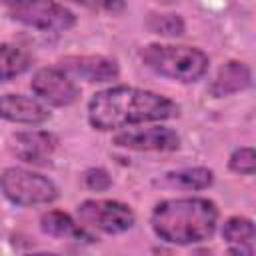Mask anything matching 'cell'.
<instances>
[{
	"instance_id": "obj_1",
	"label": "cell",
	"mask_w": 256,
	"mask_h": 256,
	"mask_svg": "<svg viewBox=\"0 0 256 256\" xmlns=\"http://www.w3.org/2000/svg\"><path fill=\"white\" fill-rule=\"evenodd\" d=\"M180 106L152 90L136 86H110L88 100V124L100 132H112L126 126L164 122L176 118Z\"/></svg>"
},
{
	"instance_id": "obj_2",
	"label": "cell",
	"mask_w": 256,
	"mask_h": 256,
	"mask_svg": "<svg viewBox=\"0 0 256 256\" xmlns=\"http://www.w3.org/2000/svg\"><path fill=\"white\" fill-rule=\"evenodd\" d=\"M218 206L202 196L160 200L150 214V226L156 238L174 246L206 242L218 226Z\"/></svg>"
},
{
	"instance_id": "obj_3",
	"label": "cell",
	"mask_w": 256,
	"mask_h": 256,
	"mask_svg": "<svg viewBox=\"0 0 256 256\" xmlns=\"http://www.w3.org/2000/svg\"><path fill=\"white\" fill-rule=\"evenodd\" d=\"M140 58L154 74L180 84L202 80L210 68V58L204 50L182 44H148Z\"/></svg>"
},
{
	"instance_id": "obj_4",
	"label": "cell",
	"mask_w": 256,
	"mask_h": 256,
	"mask_svg": "<svg viewBox=\"0 0 256 256\" xmlns=\"http://www.w3.org/2000/svg\"><path fill=\"white\" fill-rule=\"evenodd\" d=\"M0 192L10 204L20 208L46 206L58 198V188L48 176L20 166H8L0 172Z\"/></svg>"
},
{
	"instance_id": "obj_5",
	"label": "cell",
	"mask_w": 256,
	"mask_h": 256,
	"mask_svg": "<svg viewBox=\"0 0 256 256\" xmlns=\"http://www.w3.org/2000/svg\"><path fill=\"white\" fill-rule=\"evenodd\" d=\"M4 14L40 32H66L76 26V16L54 0H0Z\"/></svg>"
},
{
	"instance_id": "obj_6",
	"label": "cell",
	"mask_w": 256,
	"mask_h": 256,
	"mask_svg": "<svg viewBox=\"0 0 256 256\" xmlns=\"http://www.w3.org/2000/svg\"><path fill=\"white\" fill-rule=\"evenodd\" d=\"M76 220L88 230H98L102 234H124L136 224L134 210L118 200L90 198L76 206Z\"/></svg>"
},
{
	"instance_id": "obj_7",
	"label": "cell",
	"mask_w": 256,
	"mask_h": 256,
	"mask_svg": "<svg viewBox=\"0 0 256 256\" xmlns=\"http://www.w3.org/2000/svg\"><path fill=\"white\" fill-rule=\"evenodd\" d=\"M30 88L40 102L54 108L72 106L80 98V88L76 86L74 78H70L58 66L38 68L30 80Z\"/></svg>"
},
{
	"instance_id": "obj_8",
	"label": "cell",
	"mask_w": 256,
	"mask_h": 256,
	"mask_svg": "<svg viewBox=\"0 0 256 256\" xmlns=\"http://www.w3.org/2000/svg\"><path fill=\"white\" fill-rule=\"evenodd\" d=\"M112 142L118 148L136 152H174L180 148V136L176 130L162 124L122 130L114 136Z\"/></svg>"
},
{
	"instance_id": "obj_9",
	"label": "cell",
	"mask_w": 256,
	"mask_h": 256,
	"mask_svg": "<svg viewBox=\"0 0 256 256\" xmlns=\"http://www.w3.org/2000/svg\"><path fill=\"white\" fill-rule=\"evenodd\" d=\"M58 68H62L70 78L84 80L90 84H104L112 82L120 76V66L114 58L100 56V54H82V56H64L58 62Z\"/></svg>"
},
{
	"instance_id": "obj_10",
	"label": "cell",
	"mask_w": 256,
	"mask_h": 256,
	"mask_svg": "<svg viewBox=\"0 0 256 256\" xmlns=\"http://www.w3.org/2000/svg\"><path fill=\"white\" fill-rule=\"evenodd\" d=\"M0 118L12 124L40 126L50 120V112L38 98L24 94H0Z\"/></svg>"
},
{
	"instance_id": "obj_11",
	"label": "cell",
	"mask_w": 256,
	"mask_h": 256,
	"mask_svg": "<svg viewBox=\"0 0 256 256\" xmlns=\"http://www.w3.org/2000/svg\"><path fill=\"white\" fill-rule=\"evenodd\" d=\"M14 148L20 160L28 164L46 166L50 164V156L58 146V138L48 130H30L14 134Z\"/></svg>"
},
{
	"instance_id": "obj_12",
	"label": "cell",
	"mask_w": 256,
	"mask_h": 256,
	"mask_svg": "<svg viewBox=\"0 0 256 256\" xmlns=\"http://www.w3.org/2000/svg\"><path fill=\"white\" fill-rule=\"evenodd\" d=\"M250 86H252L250 66L246 62H240V60H228L214 74L212 82L208 84V92L214 98H224V96L244 92Z\"/></svg>"
},
{
	"instance_id": "obj_13",
	"label": "cell",
	"mask_w": 256,
	"mask_h": 256,
	"mask_svg": "<svg viewBox=\"0 0 256 256\" xmlns=\"http://www.w3.org/2000/svg\"><path fill=\"white\" fill-rule=\"evenodd\" d=\"M214 184V172L206 166H194V168H182L162 174L154 180V186L170 188V190H184V192H198L206 190Z\"/></svg>"
},
{
	"instance_id": "obj_14",
	"label": "cell",
	"mask_w": 256,
	"mask_h": 256,
	"mask_svg": "<svg viewBox=\"0 0 256 256\" xmlns=\"http://www.w3.org/2000/svg\"><path fill=\"white\" fill-rule=\"evenodd\" d=\"M222 240L230 246V254L252 256L254 254V222L246 216H230L222 224Z\"/></svg>"
},
{
	"instance_id": "obj_15",
	"label": "cell",
	"mask_w": 256,
	"mask_h": 256,
	"mask_svg": "<svg viewBox=\"0 0 256 256\" xmlns=\"http://www.w3.org/2000/svg\"><path fill=\"white\" fill-rule=\"evenodd\" d=\"M40 230L52 238H68V240H94L88 234V228L78 224L70 214L62 210H48L40 216Z\"/></svg>"
},
{
	"instance_id": "obj_16",
	"label": "cell",
	"mask_w": 256,
	"mask_h": 256,
	"mask_svg": "<svg viewBox=\"0 0 256 256\" xmlns=\"http://www.w3.org/2000/svg\"><path fill=\"white\" fill-rule=\"evenodd\" d=\"M32 66L30 54L16 44L2 42L0 44V82H10L24 72H28Z\"/></svg>"
},
{
	"instance_id": "obj_17",
	"label": "cell",
	"mask_w": 256,
	"mask_h": 256,
	"mask_svg": "<svg viewBox=\"0 0 256 256\" xmlns=\"http://www.w3.org/2000/svg\"><path fill=\"white\" fill-rule=\"evenodd\" d=\"M146 28L152 34H158L164 38H178L186 32L184 18L180 14H172V12H152L146 18Z\"/></svg>"
},
{
	"instance_id": "obj_18",
	"label": "cell",
	"mask_w": 256,
	"mask_h": 256,
	"mask_svg": "<svg viewBox=\"0 0 256 256\" xmlns=\"http://www.w3.org/2000/svg\"><path fill=\"white\" fill-rule=\"evenodd\" d=\"M228 168L240 176H252L256 172V156L252 146H240L228 156Z\"/></svg>"
},
{
	"instance_id": "obj_19",
	"label": "cell",
	"mask_w": 256,
	"mask_h": 256,
	"mask_svg": "<svg viewBox=\"0 0 256 256\" xmlns=\"http://www.w3.org/2000/svg\"><path fill=\"white\" fill-rule=\"evenodd\" d=\"M84 184L94 192H106L112 186V178L104 168H88L84 172Z\"/></svg>"
},
{
	"instance_id": "obj_20",
	"label": "cell",
	"mask_w": 256,
	"mask_h": 256,
	"mask_svg": "<svg viewBox=\"0 0 256 256\" xmlns=\"http://www.w3.org/2000/svg\"><path fill=\"white\" fill-rule=\"evenodd\" d=\"M74 4H80L88 10L106 12V14H120L126 8V0H68Z\"/></svg>"
},
{
	"instance_id": "obj_21",
	"label": "cell",
	"mask_w": 256,
	"mask_h": 256,
	"mask_svg": "<svg viewBox=\"0 0 256 256\" xmlns=\"http://www.w3.org/2000/svg\"><path fill=\"white\" fill-rule=\"evenodd\" d=\"M156 2H162V4H172V2H178V0H156Z\"/></svg>"
}]
</instances>
